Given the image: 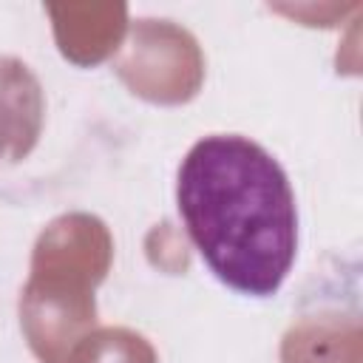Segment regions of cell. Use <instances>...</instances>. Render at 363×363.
Masks as SVG:
<instances>
[{
    "label": "cell",
    "instance_id": "6da1fadb",
    "mask_svg": "<svg viewBox=\"0 0 363 363\" xmlns=\"http://www.w3.org/2000/svg\"><path fill=\"white\" fill-rule=\"evenodd\" d=\"M176 204L221 284L252 298L281 289L298 250V210L272 153L235 133L199 139L182 159Z\"/></svg>",
    "mask_w": 363,
    "mask_h": 363
}]
</instances>
